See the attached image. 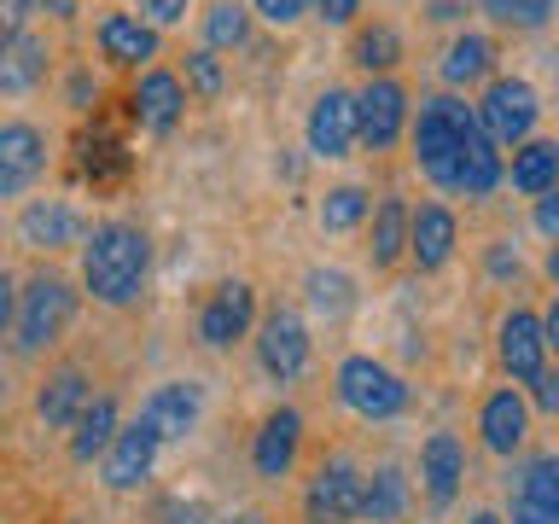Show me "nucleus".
Listing matches in <instances>:
<instances>
[{
	"instance_id": "1",
	"label": "nucleus",
	"mask_w": 559,
	"mask_h": 524,
	"mask_svg": "<svg viewBox=\"0 0 559 524\" xmlns=\"http://www.w3.org/2000/svg\"><path fill=\"white\" fill-rule=\"evenodd\" d=\"M152 274V245L134 222H105L87 234L82 245V286L94 291V303L105 309H129L140 291H146Z\"/></svg>"
},
{
	"instance_id": "2",
	"label": "nucleus",
	"mask_w": 559,
	"mask_h": 524,
	"mask_svg": "<svg viewBox=\"0 0 559 524\" xmlns=\"http://www.w3.org/2000/svg\"><path fill=\"white\" fill-rule=\"evenodd\" d=\"M70 314H76V286L59 274V269H35L24 286H17V303H12V332H17V349L24 356H41L64 338Z\"/></svg>"
},
{
	"instance_id": "3",
	"label": "nucleus",
	"mask_w": 559,
	"mask_h": 524,
	"mask_svg": "<svg viewBox=\"0 0 559 524\" xmlns=\"http://www.w3.org/2000/svg\"><path fill=\"white\" fill-rule=\"evenodd\" d=\"M472 122V105H461L454 94H437L419 105L414 122V164L431 175L437 187L454 192V152H461V129Z\"/></svg>"
},
{
	"instance_id": "4",
	"label": "nucleus",
	"mask_w": 559,
	"mask_h": 524,
	"mask_svg": "<svg viewBox=\"0 0 559 524\" xmlns=\"http://www.w3.org/2000/svg\"><path fill=\"white\" fill-rule=\"evenodd\" d=\"M338 402L361 419H396L408 408V384L373 356H349V361H338Z\"/></svg>"
},
{
	"instance_id": "5",
	"label": "nucleus",
	"mask_w": 559,
	"mask_h": 524,
	"mask_svg": "<svg viewBox=\"0 0 559 524\" xmlns=\"http://www.w3.org/2000/svg\"><path fill=\"white\" fill-rule=\"evenodd\" d=\"M361 519V466L349 454L314 466V478L304 489V524H356Z\"/></svg>"
},
{
	"instance_id": "6",
	"label": "nucleus",
	"mask_w": 559,
	"mask_h": 524,
	"mask_svg": "<svg viewBox=\"0 0 559 524\" xmlns=\"http://www.w3.org/2000/svg\"><path fill=\"white\" fill-rule=\"evenodd\" d=\"M536 87L519 82V76H501L484 87V99L472 105V117H478V129L496 140V146H519V140H531L536 129Z\"/></svg>"
},
{
	"instance_id": "7",
	"label": "nucleus",
	"mask_w": 559,
	"mask_h": 524,
	"mask_svg": "<svg viewBox=\"0 0 559 524\" xmlns=\"http://www.w3.org/2000/svg\"><path fill=\"white\" fill-rule=\"evenodd\" d=\"M257 326V291L251 279H222V286L204 291L199 303V338L210 349H234L239 338H251Z\"/></svg>"
},
{
	"instance_id": "8",
	"label": "nucleus",
	"mask_w": 559,
	"mask_h": 524,
	"mask_svg": "<svg viewBox=\"0 0 559 524\" xmlns=\"http://www.w3.org/2000/svg\"><path fill=\"white\" fill-rule=\"evenodd\" d=\"M496 361L513 384H531L548 367V338H542V314L536 309H507L496 321Z\"/></svg>"
},
{
	"instance_id": "9",
	"label": "nucleus",
	"mask_w": 559,
	"mask_h": 524,
	"mask_svg": "<svg viewBox=\"0 0 559 524\" xmlns=\"http://www.w3.org/2000/svg\"><path fill=\"white\" fill-rule=\"evenodd\" d=\"M257 361H262V373L280 379V384H292L297 373H304V367H309V326H304V314H297V309H269V314H262Z\"/></svg>"
},
{
	"instance_id": "10",
	"label": "nucleus",
	"mask_w": 559,
	"mask_h": 524,
	"mask_svg": "<svg viewBox=\"0 0 559 524\" xmlns=\"http://www.w3.org/2000/svg\"><path fill=\"white\" fill-rule=\"evenodd\" d=\"M47 175V134L35 122H0V199H17Z\"/></svg>"
},
{
	"instance_id": "11",
	"label": "nucleus",
	"mask_w": 559,
	"mask_h": 524,
	"mask_svg": "<svg viewBox=\"0 0 559 524\" xmlns=\"http://www.w3.org/2000/svg\"><path fill=\"white\" fill-rule=\"evenodd\" d=\"M402 122H408V94H402L391 76H373L356 94V140H367L373 152H384V146H396Z\"/></svg>"
},
{
	"instance_id": "12",
	"label": "nucleus",
	"mask_w": 559,
	"mask_h": 524,
	"mask_svg": "<svg viewBox=\"0 0 559 524\" xmlns=\"http://www.w3.org/2000/svg\"><path fill=\"white\" fill-rule=\"evenodd\" d=\"M199 414H204V391L192 379H169L140 402V419L157 431V443H181V437H192Z\"/></svg>"
},
{
	"instance_id": "13",
	"label": "nucleus",
	"mask_w": 559,
	"mask_h": 524,
	"mask_svg": "<svg viewBox=\"0 0 559 524\" xmlns=\"http://www.w3.org/2000/svg\"><path fill=\"white\" fill-rule=\"evenodd\" d=\"M297 449H304V414L297 408H269L262 414V426L251 437V466L262 472V478H292Z\"/></svg>"
},
{
	"instance_id": "14",
	"label": "nucleus",
	"mask_w": 559,
	"mask_h": 524,
	"mask_svg": "<svg viewBox=\"0 0 559 524\" xmlns=\"http://www.w3.org/2000/svg\"><path fill=\"white\" fill-rule=\"evenodd\" d=\"M157 431L146 426V419H129V426H117V437L105 443V454H99V466H105V489H134L140 478L152 472V461H157Z\"/></svg>"
},
{
	"instance_id": "15",
	"label": "nucleus",
	"mask_w": 559,
	"mask_h": 524,
	"mask_svg": "<svg viewBox=\"0 0 559 524\" xmlns=\"http://www.w3.org/2000/svg\"><path fill=\"white\" fill-rule=\"evenodd\" d=\"M478 437H484L489 454H519L524 449V437H531V402L519 396V384H501V391L484 396Z\"/></svg>"
},
{
	"instance_id": "16",
	"label": "nucleus",
	"mask_w": 559,
	"mask_h": 524,
	"mask_svg": "<svg viewBox=\"0 0 559 524\" xmlns=\"http://www.w3.org/2000/svg\"><path fill=\"white\" fill-rule=\"evenodd\" d=\"M419 484H426V501L443 513V507H454V496H461L466 484V449L454 431H431L426 449H419Z\"/></svg>"
},
{
	"instance_id": "17",
	"label": "nucleus",
	"mask_w": 559,
	"mask_h": 524,
	"mask_svg": "<svg viewBox=\"0 0 559 524\" xmlns=\"http://www.w3.org/2000/svg\"><path fill=\"white\" fill-rule=\"evenodd\" d=\"M454 245H461V222H454V210H443V204L408 210V257H414L419 274L443 269V262L454 257Z\"/></svg>"
},
{
	"instance_id": "18",
	"label": "nucleus",
	"mask_w": 559,
	"mask_h": 524,
	"mask_svg": "<svg viewBox=\"0 0 559 524\" xmlns=\"http://www.w3.org/2000/svg\"><path fill=\"white\" fill-rule=\"evenodd\" d=\"M349 146H356V94L326 87L309 111V152L314 157H349Z\"/></svg>"
},
{
	"instance_id": "19",
	"label": "nucleus",
	"mask_w": 559,
	"mask_h": 524,
	"mask_svg": "<svg viewBox=\"0 0 559 524\" xmlns=\"http://www.w3.org/2000/svg\"><path fill=\"white\" fill-rule=\"evenodd\" d=\"M501 187V152L496 140L478 129V117L461 129V152H454V192H466V199H484V192Z\"/></svg>"
},
{
	"instance_id": "20",
	"label": "nucleus",
	"mask_w": 559,
	"mask_h": 524,
	"mask_svg": "<svg viewBox=\"0 0 559 524\" xmlns=\"http://www.w3.org/2000/svg\"><path fill=\"white\" fill-rule=\"evenodd\" d=\"M87 402H94V384H87V373H82V367H59V373H47L41 391H35V414H41L47 431H70Z\"/></svg>"
},
{
	"instance_id": "21",
	"label": "nucleus",
	"mask_w": 559,
	"mask_h": 524,
	"mask_svg": "<svg viewBox=\"0 0 559 524\" xmlns=\"http://www.w3.org/2000/svg\"><path fill=\"white\" fill-rule=\"evenodd\" d=\"M47 35H12V41H0V94L7 99H24V94H35L41 87V76H47Z\"/></svg>"
},
{
	"instance_id": "22",
	"label": "nucleus",
	"mask_w": 559,
	"mask_h": 524,
	"mask_svg": "<svg viewBox=\"0 0 559 524\" xmlns=\"http://www.w3.org/2000/svg\"><path fill=\"white\" fill-rule=\"evenodd\" d=\"M414 489L402 478V466H373L361 472V519L367 524H408Z\"/></svg>"
},
{
	"instance_id": "23",
	"label": "nucleus",
	"mask_w": 559,
	"mask_h": 524,
	"mask_svg": "<svg viewBox=\"0 0 559 524\" xmlns=\"http://www.w3.org/2000/svg\"><path fill=\"white\" fill-rule=\"evenodd\" d=\"M17 234H24V245H35V251H64V245H76V234H82V216L64 199H35L24 216H17Z\"/></svg>"
},
{
	"instance_id": "24",
	"label": "nucleus",
	"mask_w": 559,
	"mask_h": 524,
	"mask_svg": "<svg viewBox=\"0 0 559 524\" xmlns=\"http://www.w3.org/2000/svg\"><path fill=\"white\" fill-rule=\"evenodd\" d=\"M99 52L111 64H146V59H157V29L129 17V12H105L99 17Z\"/></svg>"
},
{
	"instance_id": "25",
	"label": "nucleus",
	"mask_w": 559,
	"mask_h": 524,
	"mask_svg": "<svg viewBox=\"0 0 559 524\" xmlns=\"http://www.w3.org/2000/svg\"><path fill=\"white\" fill-rule=\"evenodd\" d=\"M134 111H140V122L146 129H175L181 122V111H187V87H181V76H169V70H146L140 76V87H134Z\"/></svg>"
},
{
	"instance_id": "26",
	"label": "nucleus",
	"mask_w": 559,
	"mask_h": 524,
	"mask_svg": "<svg viewBox=\"0 0 559 524\" xmlns=\"http://www.w3.org/2000/svg\"><path fill=\"white\" fill-rule=\"evenodd\" d=\"M367 257H373V269H396V262L408 257V204H402L396 192L373 204V222H367Z\"/></svg>"
},
{
	"instance_id": "27",
	"label": "nucleus",
	"mask_w": 559,
	"mask_h": 524,
	"mask_svg": "<svg viewBox=\"0 0 559 524\" xmlns=\"http://www.w3.org/2000/svg\"><path fill=\"white\" fill-rule=\"evenodd\" d=\"M117 402L111 396H94L87 408L76 414V426H70V461H94V454H105V443L117 437Z\"/></svg>"
},
{
	"instance_id": "28",
	"label": "nucleus",
	"mask_w": 559,
	"mask_h": 524,
	"mask_svg": "<svg viewBox=\"0 0 559 524\" xmlns=\"http://www.w3.org/2000/svg\"><path fill=\"white\" fill-rule=\"evenodd\" d=\"M501 175H513V187L519 192H554L559 181V146L554 140H519V152H513V169H501Z\"/></svg>"
},
{
	"instance_id": "29",
	"label": "nucleus",
	"mask_w": 559,
	"mask_h": 524,
	"mask_svg": "<svg viewBox=\"0 0 559 524\" xmlns=\"http://www.w3.org/2000/svg\"><path fill=\"white\" fill-rule=\"evenodd\" d=\"M489 70H496V47H489L484 35H461V41H449V52H443V76H449L454 87L484 82Z\"/></svg>"
},
{
	"instance_id": "30",
	"label": "nucleus",
	"mask_w": 559,
	"mask_h": 524,
	"mask_svg": "<svg viewBox=\"0 0 559 524\" xmlns=\"http://www.w3.org/2000/svg\"><path fill=\"white\" fill-rule=\"evenodd\" d=\"M309 309L326 314V321H344V314L356 309V286H349V274L314 269V274H309Z\"/></svg>"
},
{
	"instance_id": "31",
	"label": "nucleus",
	"mask_w": 559,
	"mask_h": 524,
	"mask_svg": "<svg viewBox=\"0 0 559 524\" xmlns=\"http://www.w3.org/2000/svg\"><path fill=\"white\" fill-rule=\"evenodd\" d=\"M519 501L536 507V513H559V461L554 454H536L519 478Z\"/></svg>"
},
{
	"instance_id": "32",
	"label": "nucleus",
	"mask_w": 559,
	"mask_h": 524,
	"mask_svg": "<svg viewBox=\"0 0 559 524\" xmlns=\"http://www.w3.org/2000/svg\"><path fill=\"white\" fill-rule=\"evenodd\" d=\"M349 59H356L361 70H391L396 59H402V41H396V29H384V24H367V29H356V41H349Z\"/></svg>"
},
{
	"instance_id": "33",
	"label": "nucleus",
	"mask_w": 559,
	"mask_h": 524,
	"mask_svg": "<svg viewBox=\"0 0 559 524\" xmlns=\"http://www.w3.org/2000/svg\"><path fill=\"white\" fill-rule=\"evenodd\" d=\"M245 35H251V12H245L239 0H216V7L204 12V41L210 47H245Z\"/></svg>"
},
{
	"instance_id": "34",
	"label": "nucleus",
	"mask_w": 559,
	"mask_h": 524,
	"mask_svg": "<svg viewBox=\"0 0 559 524\" xmlns=\"http://www.w3.org/2000/svg\"><path fill=\"white\" fill-rule=\"evenodd\" d=\"M361 216H367V192L361 187H332L321 199V227L326 234H349Z\"/></svg>"
},
{
	"instance_id": "35",
	"label": "nucleus",
	"mask_w": 559,
	"mask_h": 524,
	"mask_svg": "<svg viewBox=\"0 0 559 524\" xmlns=\"http://www.w3.org/2000/svg\"><path fill=\"white\" fill-rule=\"evenodd\" d=\"M489 17H501V24H519V29H542L554 17V0H484Z\"/></svg>"
},
{
	"instance_id": "36",
	"label": "nucleus",
	"mask_w": 559,
	"mask_h": 524,
	"mask_svg": "<svg viewBox=\"0 0 559 524\" xmlns=\"http://www.w3.org/2000/svg\"><path fill=\"white\" fill-rule=\"evenodd\" d=\"M187 82L199 87L204 99L222 94V64H216V52H210V47H204V52H187Z\"/></svg>"
},
{
	"instance_id": "37",
	"label": "nucleus",
	"mask_w": 559,
	"mask_h": 524,
	"mask_svg": "<svg viewBox=\"0 0 559 524\" xmlns=\"http://www.w3.org/2000/svg\"><path fill=\"white\" fill-rule=\"evenodd\" d=\"M82 164H87V175L99 181V175H117L122 164H129V157H122L117 140H87V157H82Z\"/></svg>"
},
{
	"instance_id": "38",
	"label": "nucleus",
	"mask_w": 559,
	"mask_h": 524,
	"mask_svg": "<svg viewBox=\"0 0 559 524\" xmlns=\"http://www.w3.org/2000/svg\"><path fill=\"white\" fill-rule=\"evenodd\" d=\"M314 7V0H257V17L262 24H274V29H286V24H297Z\"/></svg>"
},
{
	"instance_id": "39",
	"label": "nucleus",
	"mask_w": 559,
	"mask_h": 524,
	"mask_svg": "<svg viewBox=\"0 0 559 524\" xmlns=\"http://www.w3.org/2000/svg\"><path fill=\"white\" fill-rule=\"evenodd\" d=\"M140 7H146L152 29H169V24H181V17H187V7H192V0H140Z\"/></svg>"
},
{
	"instance_id": "40",
	"label": "nucleus",
	"mask_w": 559,
	"mask_h": 524,
	"mask_svg": "<svg viewBox=\"0 0 559 524\" xmlns=\"http://www.w3.org/2000/svg\"><path fill=\"white\" fill-rule=\"evenodd\" d=\"M531 396H536V408H542V414H554V408H559V379H554V367H542V373L531 379Z\"/></svg>"
},
{
	"instance_id": "41",
	"label": "nucleus",
	"mask_w": 559,
	"mask_h": 524,
	"mask_svg": "<svg viewBox=\"0 0 559 524\" xmlns=\"http://www.w3.org/2000/svg\"><path fill=\"white\" fill-rule=\"evenodd\" d=\"M24 24H29L24 0H0V41H12V35H24Z\"/></svg>"
},
{
	"instance_id": "42",
	"label": "nucleus",
	"mask_w": 559,
	"mask_h": 524,
	"mask_svg": "<svg viewBox=\"0 0 559 524\" xmlns=\"http://www.w3.org/2000/svg\"><path fill=\"white\" fill-rule=\"evenodd\" d=\"M536 227H542V239L559 234V199L554 192H536Z\"/></svg>"
},
{
	"instance_id": "43",
	"label": "nucleus",
	"mask_w": 559,
	"mask_h": 524,
	"mask_svg": "<svg viewBox=\"0 0 559 524\" xmlns=\"http://www.w3.org/2000/svg\"><path fill=\"white\" fill-rule=\"evenodd\" d=\"M12 303H17V279L0 269V338L12 332Z\"/></svg>"
},
{
	"instance_id": "44",
	"label": "nucleus",
	"mask_w": 559,
	"mask_h": 524,
	"mask_svg": "<svg viewBox=\"0 0 559 524\" xmlns=\"http://www.w3.org/2000/svg\"><path fill=\"white\" fill-rule=\"evenodd\" d=\"M314 7H321L326 24H349V17L361 12V0H314Z\"/></svg>"
},
{
	"instance_id": "45",
	"label": "nucleus",
	"mask_w": 559,
	"mask_h": 524,
	"mask_svg": "<svg viewBox=\"0 0 559 524\" xmlns=\"http://www.w3.org/2000/svg\"><path fill=\"white\" fill-rule=\"evenodd\" d=\"M29 17H70L76 12V0H24Z\"/></svg>"
},
{
	"instance_id": "46",
	"label": "nucleus",
	"mask_w": 559,
	"mask_h": 524,
	"mask_svg": "<svg viewBox=\"0 0 559 524\" xmlns=\"http://www.w3.org/2000/svg\"><path fill=\"white\" fill-rule=\"evenodd\" d=\"M513 524H559V513H536V507H524L513 496Z\"/></svg>"
},
{
	"instance_id": "47",
	"label": "nucleus",
	"mask_w": 559,
	"mask_h": 524,
	"mask_svg": "<svg viewBox=\"0 0 559 524\" xmlns=\"http://www.w3.org/2000/svg\"><path fill=\"white\" fill-rule=\"evenodd\" d=\"M222 524H269V519H262V513H257V507H245V513H227Z\"/></svg>"
},
{
	"instance_id": "48",
	"label": "nucleus",
	"mask_w": 559,
	"mask_h": 524,
	"mask_svg": "<svg viewBox=\"0 0 559 524\" xmlns=\"http://www.w3.org/2000/svg\"><path fill=\"white\" fill-rule=\"evenodd\" d=\"M466 524H501V519H496V513H472Z\"/></svg>"
},
{
	"instance_id": "49",
	"label": "nucleus",
	"mask_w": 559,
	"mask_h": 524,
	"mask_svg": "<svg viewBox=\"0 0 559 524\" xmlns=\"http://www.w3.org/2000/svg\"><path fill=\"white\" fill-rule=\"evenodd\" d=\"M0 396H7V379H0Z\"/></svg>"
}]
</instances>
